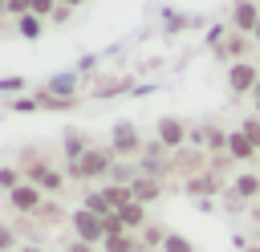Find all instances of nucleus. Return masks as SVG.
Segmentation results:
<instances>
[{
  "label": "nucleus",
  "mask_w": 260,
  "mask_h": 252,
  "mask_svg": "<svg viewBox=\"0 0 260 252\" xmlns=\"http://www.w3.org/2000/svg\"><path fill=\"white\" fill-rule=\"evenodd\" d=\"M114 150L106 146V142H93L81 159H69L65 163V175L73 179V183H106L110 179V171H114Z\"/></svg>",
  "instance_id": "obj_1"
},
{
  "label": "nucleus",
  "mask_w": 260,
  "mask_h": 252,
  "mask_svg": "<svg viewBox=\"0 0 260 252\" xmlns=\"http://www.w3.org/2000/svg\"><path fill=\"white\" fill-rule=\"evenodd\" d=\"M20 167H24V179H28V183H37L45 195H61V191H65V183H69L65 167H53V163H49L45 154H37V150H28Z\"/></svg>",
  "instance_id": "obj_2"
},
{
  "label": "nucleus",
  "mask_w": 260,
  "mask_h": 252,
  "mask_svg": "<svg viewBox=\"0 0 260 252\" xmlns=\"http://www.w3.org/2000/svg\"><path fill=\"white\" fill-rule=\"evenodd\" d=\"M110 150H114V159H138L142 154V146H146V138H142V130L134 126V122H114L110 126V142H106Z\"/></svg>",
  "instance_id": "obj_3"
},
{
  "label": "nucleus",
  "mask_w": 260,
  "mask_h": 252,
  "mask_svg": "<svg viewBox=\"0 0 260 252\" xmlns=\"http://www.w3.org/2000/svg\"><path fill=\"white\" fill-rule=\"evenodd\" d=\"M69 228H73V240H85V244H102L106 240V219L89 207H73L69 211Z\"/></svg>",
  "instance_id": "obj_4"
},
{
  "label": "nucleus",
  "mask_w": 260,
  "mask_h": 252,
  "mask_svg": "<svg viewBox=\"0 0 260 252\" xmlns=\"http://www.w3.org/2000/svg\"><path fill=\"white\" fill-rule=\"evenodd\" d=\"M138 171H142V175H154V179L175 175V171H171V150H167L158 138H146V146H142V154H138Z\"/></svg>",
  "instance_id": "obj_5"
},
{
  "label": "nucleus",
  "mask_w": 260,
  "mask_h": 252,
  "mask_svg": "<svg viewBox=\"0 0 260 252\" xmlns=\"http://www.w3.org/2000/svg\"><path fill=\"white\" fill-rule=\"evenodd\" d=\"M228 203L232 207L260 203V171H236L232 175V187H228Z\"/></svg>",
  "instance_id": "obj_6"
},
{
  "label": "nucleus",
  "mask_w": 260,
  "mask_h": 252,
  "mask_svg": "<svg viewBox=\"0 0 260 252\" xmlns=\"http://www.w3.org/2000/svg\"><path fill=\"white\" fill-rule=\"evenodd\" d=\"M187 134H191V126L179 118V114H162L158 122H154V138L175 154V150H183L187 146Z\"/></svg>",
  "instance_id": "obj_7"
},
{
  "label": "nucleus",
  "mask_w": 260,
  "mask_h": 252,
  "mask_svg": "<svg viewBox=\"0 0 260 252\" xmlns=\"http://www.w3.org/2000/svg\"><path fill=\"white\" fill-rule=\"evenodd\" d=\"M260 85V61H232L228 65V89L232 93H240V98H248L252 89Z\"/></svg>",
  "instance_id": "obj_8"
},
{
  "label": "nucleus",
  "mask_w": 260,
  "mask_h": 252,
  "mask_svg": "<svg viewBox=\"0 0 260 252\" xmlns=\"http://www.w3.org/2000/svg\"><path fill=\"white\" fill-rule=\"evenodd\" d=\"M252 45H256V41H252L248 33H236V28H228V33H223V41H219L211 53H215L223 65H232V61H248V57H252Z\"/></svg>",
  "instance_id": "obj_9"
},
{
  "label": "nucleus",
  "mask_w": 260,
  "mask_h": 252,
  "mask_svg": "<svg viewBox=\"0 0 260 252\" xmlns=\"http://www.w3.org/2000/svg\"><path fill=\"white\" fill-rule=\"evenodd\" d=\"M45 199H49V195H45L37 183H28V179H24L20 187H12V191H8V207H12L16 215H37Z\"/></svg>",
  "instance_id": "obj_10"
},
{
  "label": "nucleus",
  "mask_w": 260,
  "mask_h": 252,
  "mask_svg": "<svg viewBox=\"0 0 260 252\" xmlns=\"http://www.w3.org/2000/svg\"><path fill=\"white\" fill-rule=\"evenodd\" d=\"M171 171L183 175V179L207 171V150H203V146H183V150H175V154H171Z\"/></svg>",
  "instance_id": "obj_11"
},
{
  "label": "nucleus",
  "mask_w": 260,
  "mask_h": 252,
  "mask_svg": "<svg viewBox=\"0 0 260 252\" xmlns=\"http://www.w3.org/2000/svg\"><path fill=\"white\" fill-rule=\"evenodd\" d=\"M256 24H260V4H256V0H236V4H232V16H228V28L252 37Z\"/></svg>",
  "instance_id": "obj_12"
},
{
  "label": "nucleus",
  "mask_w": 260,
  "mask_h": 252,
  "mask_svg": "<svg viewBox=\"0 0 260 252\" xmlns=\"http://www.w3.org/2000/svg\"><path fill=\"white\" fill-rule=\"evenodd\" d=\"M183 191H187L191 199H211V195L223 191V183H219V175L199 171V175H187V179H183Z\"/></svg>",
  "instance_id": "obj_13"
},
{
  "label": "nucleus",
  "mask_w": 260,
  "mask_h": 252,
  "mask_svg": "<svg viewBox=\"0 0 260 252\" xmlns=\"http://www.w3.org/2000/svg\"><path fill=\"white\" fill-rule=\"evenodd\" d=\"M228 159H232L236 167H248V163H256V159H260V150L248 142V134H244L240 126L228 134Z\"/></svg>",
  "instance_id": "obj_14"
},
{
  "label": "nucleus",
  "mask_w": 260,
  "mask_h": 252,
  "mask_svg": "<svg viewBox=\"0 0 260 252\" xmlns=\"http://www.w3.org/2000/svg\"><path fill=\"white\" fill-rule=\"evenodd\" d=\"M130 191H134V199L138 203H158L162 199V191H167V179H154V175H138L134 183H130Z\"/></svg>",
  "instance_id": "obj_15"
},
{
  "label": "nucleus",
  "mask_w": 260,
  "mask_h": 252,
  "mask_svg": "<svg viewBox=\"0 0 260 252\" xmlns=\"http://www.w3.org/2000/svg\"><path fill=\"white\" fill-rule=\"evenodd\" d=\"M89 146H93V142H89V134H85V130H77V126H65V134H61V150H65V163H69V159H81Z\"/></svg>",
  "instance_id": "obj_16"
},
{
  "label": "nucleus",
  "mask_w": 260,
  "mask_h": 252,
  "mask_svg": "<svg viewBox=\"0 0 260 252\" xmlns=\"http://www.w3.org/2000/svg\"><path fill=\"white\" fill-rule=\"evenodd\" d=\"M98 191H102V199L110 203V211H118V207H126V203H134V191H130L126 183H110V179H106V183H102Z\"/></svg>",
  "instance_id": "obj_17"
},
{
  "label": "nucleus",
  "mask_w": 260,
  "mask_h": 252,
  "mask_svg": "<svg viewBox=\"0 0 260 252\" xmlns=\"http://www.w3.org/2000/svg\"><path fill=\"white\" fill-rule=\"evenodd\" d=\"M12 24H16V37H20V41H41L49 20H41V16H32V12H24V16H16Z\"/></svg>",
  "instance_id": "obj_18"
},
{
  "label": "nucleus",
  "mask_w": 260,
  "mask_h": 252,
  "mask_svg": "<svg viewBox=\"0 0 260 252\" xmlns=\"http://www.w3.org/2000/svg\"><path fill=\"white\" fill-rule=\"evenodd\" d=\"M118 215H122V224H126V232H142L146 224H150V215H146V203H126V207H118Z\"/></svg>",
  "instance_id": "obj_19"
},
{
  "label": "nucleus",
  "mask_w": 260,
  "mask_h": 252,
  "mask_svg": "<svg viewBox=\"0 0 260 252\" xmlns=\"http://www.w3.org/2000/svg\"><path fill=\"white\" fill-rule=\"evenodd\" d=\"M102 252H142V240H138V232L106 236V240H102Z\"/></svg>",
  "instance_id": "obj_20"
},
{
  "label": "nucleus",
  "mask_w": 260,
  "mask_h": 252,
  "mask_svg": "<svg viewBox=\"0 0 260 252\" xmlns=\"http://www.w3.org/2000/svg\"><path fill=\"white\" fill-rule=\"evenodd\" d=\"M167 232L171 228H162V224H146L142 232H138V240H142V252H162V240H167Z\"/></svg>",
  "instance_id": "obj_21"
},
{
  "label": "nucleus",
  "mask_w": 260,
  "mask_h": 252,
  "mask_svg": "<svg viewBox=\"0 0 260 252\" xmlns=\"http://www.w3.org/2000/svg\"><path fill=\"white\" fill-rule=\"evenodd\" d=\"M37 219H41V224H49V228H53V224H61V219H69V211H65V207H61V203H57V195H49V199H45V203H41V211H37Z\"/></svg>",
  "instance_id": "obj_22"
},
{
  "label": "nucleus",
  "mask_w": 260,
  "mask_h": 252,
  "mask_svg": "<svg viewBox=\"0 0 260 252\" xmlns=\"http://www.w3.org/2000/svg\"><path fill=\"white\" fill-rule=\"evenodd\" d=\"M37 106H41V110H73L77 98H65V93H49V89H41V93H37Z\"/></svg>",
  "instance_id": "obj_23"
},
{
  "label": "nucleus",
  "mask_w": 260,
  "mask_h": 252,
  "mask_svg": "<svg viewBox=\"0 0 260 252\" xmlns=\"http://www.w3.org/2000/svg\"><path fill=\"white\" fill-rule=\"evenodd\" d=\"M228 134H232V130H223V126H207L203 150H207V154H228Z\"/></svg>",
  "instance_id": "obj_24"
},
{
  "label": "nucleus",
  "mask_w": 260,
  "mask_h": 252,
  "mask_svg": "<svg viewBox=\"0 0 260 252\" xmlns=\"http://www.w3.org/2000/svg\"><path fill=\"white\" fill-rule=\"evenodd\" d=\"M138 175H142V171H138V163H130V159H118V163H114V171H110V183H126V187H130Z\"/></svg>",
  "instance_id": "obj_25"
},
{
  "label": "nucleus",
  "mask_w": 260,
  "mask_h": 252,
  "mask_svg": "<svg viewBox=\"0 0 260 252\" xmlns=\"http://www.w3.org/2000/svg\"><path fill=\"white\" fill-rule=\"evenodd\" d=\"M20 183H24V167H12V163L0 167V191H4V195H8L12 187H20Z\"/></svg>",
  "instance_id": "obj_26"
},
{
  "label": "nucleus",
  "mask_w": 260,
  "mask_h": 252,
  "mask_svg": "<svg viewBox=\"0 0 260 252\" xmlns=\"http://www.w3.org/2000/svg\"><path fill=\"white\" fill-rule=\"evenodd\" d=\"M162 252H195V244H191L183 232H167V240H162Z\"/></svg>",
  "instance_id": "obj_27"
},
{
  "label": "nucleus",
  "mask_w": 260,
  "mask_h": 252,
  "mask_svg": "<svg viewBox=\"0 0 260 252\" xmlns=\"http://www.w3.org/2000/svg\"><path fill=\"white\" fill-rule=\"evenodd\" d=\"M240 130L248 134V142L260 150V114H244V122H240Z\"/></svg>",
  "instance_id": "obj_28"
},
{
  "label": "nucleus",
  "mask_w": 260,
  "mask_h": 252,
  "mask_svg": "<svg viewBox=\"0 0 260 252\" xmlns=\"http://www.w3.org/2000/svg\"><path fill=\"white\" fill-rule=\"evenodd\" d=\"M81 207H89V211H98V215H110V203L102 199V191H89V195L81 199Z\"/></svg>",
  "instance_id": "obj_29"
},
{
  "label": "nucleus",
  "mask_w": 260,
  "mask_h": 252,
  "mask_svg": "<svg viewBox=\"0 0 260 252\" xmlns=\"http://www.w3.org/2000/svg\"><path fill=\"white\" fill-rule=\"evenodd\" d=\"M57 8H61L57 0H32V8H28V12H32V16H41V20H49Z\"/></svg>",
  "instance_id": "obj_30"
},
{
  "label": "nucleus",
  "mask_w": 260,
  "mask_h": 252,
  "mask_svg": "<svg viewBox=\"0 0 260 252\" xmlns=\"http://www.w3.org/2000/svg\"><path fill=\"white\" fill-rule=\"evenodd\" d=\"M0 252H16V228L0 224Z\"/></svg>",
  "instance_id": "obj_31"
},
{
  "label": "nucleus",
  "mask_w": 260,
  "mask_h": 252,
  "mask_svg": "<svg viewBox=\"0 0 260 252\" xmlns=\"http://www.w3.org/2000/svg\"><path fill=\"white\" fill-rule=\"evenodd\" d=\"M8 110H12V114H32V110H41V106H37V98H12Z\"/></svg>",
  "instance_id": "obj_32"
},
{
  "label": "nucleus",
  "mask_w": 260,
  "mask_h": 252,
  "mask_svg": "<svg viewBox=\"0 0 260 252\" xmlns=\"http://www.w3.org/2000/svg\"><path fill=\"white\" fill-rule=\"evenodd\" d=\"M28 8H32V0H4V16H12V20L24 16Z\"/></svg>",
  "instance_id": "obj_33"
},
{
  "label": "nucleus",
  "mask_w": 260,
  "mask_h": 252,
  "mask_svg": "<svg viewBox=\"0 0 260 252\" xmlns=\"http://www.w3.org/2000/svg\"><path fill=\"white\" fill-rule=\"evenodd\" d=\"M24 85H28V81H24V77H20V73H16V77H4V81H0V93H12V89H16V93H20V89H24Z\"/></svg>",
  "instance_id": "obj_34"
},
{
  "label": "nucleus",
  "mask_w": 260,
  "mask_h": 252,
  "mask_svg": "<svg viewBox=\"0 0 260 252\" xmlns=\"http://www.w3.org/2000/svg\"><path fill=\"white\" fill-rule=\"evenodd\" d=\"M126 85H130V77H118V81H102V85H98V93H122Z\"/></svg>",
  "instance_id": "obj_35"
},
{
  "label": "nucleus",
  "mask_w": 260,
  "mask_h": 252,
  "mask_svg": "<svg viewBox=\"0 0 260 252\" xmlns=\"http://www.w3.org/2000/svg\"><path fill=\"white\" fill-rule=\"evenodd\" d=\"M65 252H102V244H85V240H69Z\"/></svg>",
  "instance_id": "obj_36"
},
{
  "label": "nucleus",
  "mask_w": 260,
  "mask_h": 252,
  "mask_svg": "<svg viewBox=\"0 0 260 252\" xmlns=\"http://www.w3.org/2000/svg\"><path fill=\"white\" fill-rule=\"evenodd\" d=\"M248 98H252V114H260V85H256V89H252Z\"/></svg>",
  "instance_id": "obj_37"
},
{
  "label": "nucleus",
  "mask_w": 260,
  "mask_h": 252,
  "mask_svg": "<svg viewBox=\"0 0 260 252\" xmlns=\"http://www.w3.org/2000/svg\"><path fill=\"white\" fill-rule=\"evenodd\" d=\"M16 252H49V248H41V244H20Z\"/></svg>",
  "instance_id": "obj_38"
},
{
  "label": "nucleus",
  "mask_w": 260,
  "mask_h": 252,
  "mask_svg": "<svg viewBox=\"0 0 260 252\" xmlns=\"http://www.w3.org/2000/svg\"><path fill=\"white\" fill-rule=\"evenodd\" d=\"M57 4H61V8H81L85 0H57Z\"/></svg>",
  "instance_id": "obj_39"
},
{
  "label": "nucleus",
  "mask_w": 260,
  "mask_h": 252,
  "mask_svg": "<svg viewBox=\"0 0 260 252\" xmlns=\"http://www.w3.org/2000/svg\"><path fill=\"white\" fill-rule=\"evenodd\" d=\"M240 252H260V244L252 240V244H240Z\"/></svg>",
  "instance_id": "obj_40"
},
{
  "label": "nucleus",
  "mask_w": 260,
  "mask_h": 252,
  "mask_svg": "<svg viewBox=\"0 0 260 252\" xmlns=\"http://www.w3.org/2000/svg\"><path fill=\"white\" fill-rule=\"evenodd\" d=\"M252 41H256V45H260V24H256V28H252Z\"/></svg>",
  "instance_id": "obj_41"
},
{
  "label": "nucleus",
  "mask_w": 260,
  "mask_h": 252,
  "mask_svg": "<svg viewBox=\"0 0 260 252\" xmlns=\"http://www.w3.org/2000/svg\"><path fill=\"white\" fill-rule=\"evenodd\" d=\"M256 244H260V224H256Z\"/></svg>",
  "instance_id": "obj_42"
},
{
  "label": "nucleus",
  "mask_w": 260,
  "mask_h": 252,
  "mask_svg": "<svg viewBox=\"0 0 260 252\" xmlns=\"http://www.w3.org/2000/svg\"><path fill=\"white\" fill-rule=\"evenodd\" d=\"M256 171H260V167H256Z\"/></svg>",
  "instance_id": "obj_43"
}]
</instances>
